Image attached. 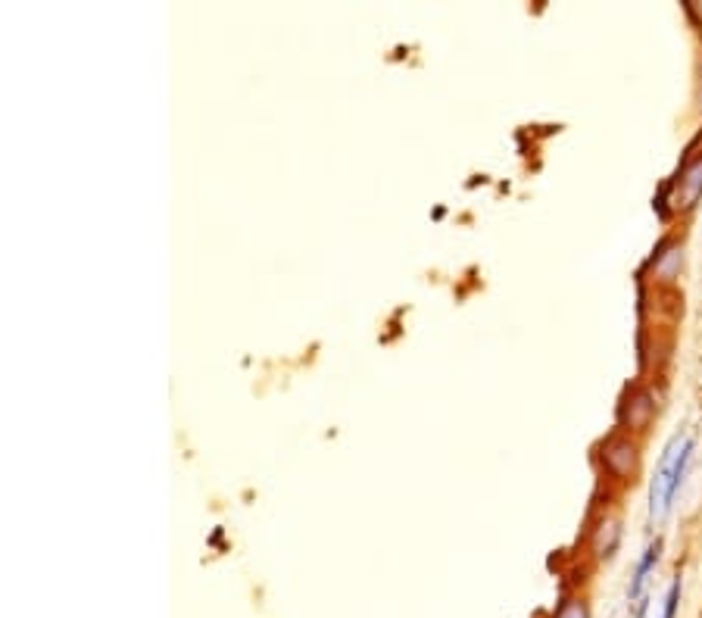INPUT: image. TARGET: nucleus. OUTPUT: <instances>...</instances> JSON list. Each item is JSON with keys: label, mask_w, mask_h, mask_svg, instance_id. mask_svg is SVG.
I'll use <instances>...</instances> for the list:
<instances>
[{"label": "nucleus", "mask_w": 702, "mask_h": 618, "mask_svg": "<svg viewBox=\"0 0 702 618\" xmlns=\"http://www.w3.org/2000/svg\"><path fill=\"white\" fill-rule=\"evenodd\" d=\"M637 618H646V603H640V609H637Z\"/></svg>", "instance_id": "obj_10"}, {"label": "nucleus", "mask_w": 702, "mask_h": 618, "mask_svg": "<svg viewBox=\"0 0 702 618\" xmlns=\"http://www.w3.org/2000/svg\"><path fill=\"white\" fill-rule=\"evenodd\" d=\"M618 540H621V522L615 515H606V519H600V525L593 528V556L612 559L618 550Z\"/></svg>", "instance_id": "obj_5"}, {"label": "nucleus", "mask_w": 702, "mask_h": 618, "mask_svg": "<svg viewBox=\"0 0 702 618\" xmlns=\"http://www.w3.org/2000/svg\"><path fill=\"white\" fill-rule=\"evenodd\" d=\"M659 550H662L659 540H656V544H649V547H646V553H643V559H640V565H637V572H634V581H631V600H637V597H640L643 581H646V575H649V572H653V565H656V559H659Z\"/></svg>", "instance_id": "obj_7"}, {"label": "nucleus", "mask_w": 702, "mask_h": 618, "mask_svg": "<svg viewBox=\"0 0 702 618\" xmlns=\"http://www.w3.org/2000/svg\"><path fill=\"white\" fill-rule=\"evenodd\" d=\"M681 266H684V247L668 244V250L659 253V260H656V278L659 281H674L681 275Z\"/></svg>", "instance_id": "obj_6"}, {"label": "nucleus", "mask_w": 702, "mask_h": 618, "mask_svg": "<svg viewBox=\"0 0 702 618\" xmlns=\"http://www.w3.org/2000/svg\"><path fill=\"white\" fill-rule=\"evenodd\" d=\"M553 618H590V609L584 600H565Z\"/></svg>", "instance_id": "obj_9"}, {"label": "nucleus", "mask_w": 702, "mask_h": 618, "mask_svg": "<svg viewBox=\"0 0 702 618\" xmlns=\"http://www.w3.org/2000/svg\"><path fill=\"white\" fill-rule=\"evenodd\" d=\"M653 416H656V400L646 391H631V397L621 406V425L628 431H646Z\"/></svg>", "instance_id": "obj_4"}, {"label": "nucleus", "mask_w": 702, "mask_h": 618, "mask_svg": "<svg viewBox=\"0 0 702 618\" xmlns=\"http://www.w3.org/2000/svg\"><path fill=\"white\" fill-rule=\"evenodd\" d=\"M681 578H674L671 587H668V594H665V609H662V618H674V612H678V603H681Z\"/></svg>", "instance_id": "obj_8"}, {"label": "nucleus", "mask_w": 702, "mask_h": 618, "mask_svg": "<svg viewBox=\"0 0 702 618\" xmlns=\"http://www.w3.org/2000/svg\"><path fill=\"white\" fill-rule=\"evenodd\" d=\"M637 444L631 441V437H609L606 447H603V462H606V469L615 475V478H631L637 472Z\"/></svg>", "instance_id": "obj_2"}, {"label": "nucleus", "mask_w": 702, "mask_h": 618, "mask_svg": "<svg viewBox=\"0 0 702 618\" xmlns=\"http://www.w3.org/2000/svg\"><path fill=\"white\" fill-rule=\"evenodd\" d=\"M702 197V157H696L693 163L684 166V172L678 175V188H674L671 206L674 210H693Z\"/></svg>", "instance_id": "obj_3"}, {"label": "nucleus", "mask_w": 702, "mask_h": 618, "mask_svg": "<svg viewBox=\"0 0 702 618\" xmlns=\"http://www.w3.org/2000/svg\"><path fill=\"white\" fill-rule=\"evenodd\" d=\"M690 437H674L671 447L665 450L662 462H659V472H656V484H653V519H662V515L671 509L674 494L681 491V481L687 472V462H690Z\"/></svg>", "instance_id": "obj_1"}]
</instances>
